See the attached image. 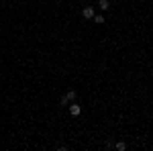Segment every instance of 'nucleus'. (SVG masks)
I'll list each match as a JSON object with an SVG mask.
<instances>
[{"label":"nucleus","instance_id":"obj_5","mask_svg":"<svg viewBox=\"0 0 153 151\" xmlns=\"http://www.w3.org/2000/svg\"><path fill=\"white\" fill-rule=\"evenodd\" d=\"M127 149V143H125V141H118L117 143V151H125Z\"/></svg>","mask_w":153,"mask_h":151},{"label":"nucleus","instance_id":"obj_3","mask_svg":"<svg viewBox=\"0 0 153 151\" xmlns=\"http://www.w3.org/2000/svg\"><path fill=\"white\" fill-rule=\"evenodd\" d=\"M108 6H110L108 0H98V8H100V10H108Z\"/></svg>","mask_w":153,"mask_h":151},{"label":"nucleus","instance_id":"obj_6","mask_svg":"<svg viewBox=\"0 0 153 151\" xmlns=\"http://www.w3.org/2000/svg\"><path fill=\"white\" fill-rule=\"evenodd\" d=\"M68 104H70L68 96H61V98H59V106H68Z\"/></svg>","mask_w":153,"mask_h":151},{"label":"nucleus","instance_id":"obj_4","mask_svg":"<svg viewBox=\"0 0 153 151\" xmlns=\"http://www.w3.org/2000/svg\"><path fill=\"white\" fill-rule=\"evenodd\" d=\"M92 19H94V23H96V25H102V23H104V16H102V14H94Z\"/></svg>","mask_w":153,"mask_h":151},{"label":"nucleus","instance_id":"obj_2","mask_svg":"<svg viewBox=\"0 0 153 151\" xmlns=\"http://www.w3.org/2000/svg\"><path fill=\"white\" fill-rule=\"evenodd\" d=\"M82 14H84V19H92L96 14V10H94V6H84V10H82Z\"/></svg>","mask_w":153,"mask_h":151},{"label":"nucleus","instance_id":"obj_7","mask_svg":"<svg viewBox=\"0 0 153 151\" xmlns=\"http://www.w3.org/2000/svg\"><path fill=\"white\" fill-rule=\"evenodd\" d=\"M65 96H68V100H70V102H71V100H76V90H70Z\"/></svg>","mask_w":153,"mask_h":151},{"label":"nucleus","instance_id":"obj_1","mask_svg":"<svg viewBox=\"0 0 153 151\" xmlns=\"http://www.w3.org/2000/svg\"><path fill=\"white\" fill-rule=\"evenodd\" d=\"M68 106H70V115L71 116H80V115H82V106H80V104L74 102V104H68Z\"/></svg>","mask_w":153,"mask_h":151}]
</instances>
